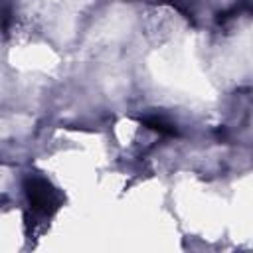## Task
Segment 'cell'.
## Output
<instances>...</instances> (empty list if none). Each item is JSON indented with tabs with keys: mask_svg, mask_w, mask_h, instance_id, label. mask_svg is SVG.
I'll use <instances>...</instances> for the list:
<instances>
[{
	"mask_svg": "<svg viewBox=\"0 0 253 253\" xmlns=\"http://www.w3.org/2000/svg\"><path fill=\"white\" fill-rule=\"evenodd\" d=\"M142 125L148 126L150 130L158 132V134H164V136H174V134H176L174 125L168 123L164 117H156V115H152V117H144V119H142Z\"/></svg>",
	"mask_w": 253,
	"mask_h": 253,
	"instance_id": "2",
	"label": "cell"
},
{
	"mask_svg": "<svg viewBox=\"0 0 253 253\" xmlns=\"http://www.w3.org/2000/svg\"><path fill=\"white\" fill-rule=\"evenodd\" d=\"M24 192H26V198H28V204L30 208L36 211V213H42V215H53L59 206H61V196L59 192L45 180V178H40V176H30L26 178L24 182Z\"/></svg>",
	"mask_w": 253,
	"mask_h": 253,
	"instance_id": "1",
	"label": "cell"
}]
</instances>
